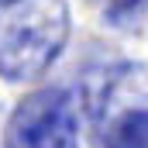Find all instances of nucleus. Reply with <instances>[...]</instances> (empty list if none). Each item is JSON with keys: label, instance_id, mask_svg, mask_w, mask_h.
I'll return each instance as SVG.
<instances>
[{"label": "nucleus", "instance_id": "obj_6", "mask_svg": "<svg viewBox=\"0 0 148 148\" xmlns=\"http://www.w3.org/2000/svg\"><path fill=\"white\" fill-rule=\"evenodd\" d=\"M0 3H10V0H0Z\"/></svg>", "mask_w": 148, "mask_h": 148}, {"label": "nucleus", "instance_id": "obj_3", "mask_svg": "<svg viewBox=\"0 0 148 148\" xmlns=\"http://www.w3.org/2000/svg\"><path fill=\"white\" fill-rule=\"evenodd\" d=\"M83 100L97 127L114 114V107L127 100H148V62H117L90 73V79L83 83Z\"/></svg>", "mask_w": 148, "mask_h": 148}, {"label": "nucleus", "instance_id": "obj_2", "mask_svg": "<svg viewBox=\"0 0 148 148\" xmlns=\"http://www.w3.org/2000/svg\"><path fill=\"white\" fill-rule=\"evenodd\" d=\"M3 148H79V110L69 90L28 93L3 127Z\"/></svg>", "mask_w": 148, "mask_h": 148}, {"label": "nucleus", "instance_id": "obj_7", "mask_svg": "<svg viewBox=\"0 0 148 148\" xmlns=\"http://www.w3.org/2000/svg\"><path fill=\"white\" fill-rule=\"evenodd\" d=\"M0 121H3V110H0Z\"/></svg>", "mask_w": 148, "mask_h": 148}, {"label": "nucleus", "instance_id": "obj_4", "mask_svg": "<svg viewBox=\"0 0 148 148\" xmlns=\"http://www.w3.org/2000/svg\"><path fill=\"white\" fill-rule=\"evenodd\" d=\"M107 148H148V110L131 107L107 127Z\"/></svg>", "mask_w": 148, "mask_h": 148}, {"label": "nucleus", "instance_id": "obj_5", "mask_svg": "<svg viewBox=\"0 0 148 148\" xmlns=\"http://www.w3.org/2000/svg\"><path fill=\"white\" fill-rule=\"evenodd\" d=\"M90 7L110 24V28H138L148 0H90Z\"/></svg>", "mask_w": 148, "mask_h": 148}, {"label": "nucleus", "instance_id": "obj_1", "mask_svg": "<svg viewBox=\"0 0 148 148\" xmlns=\"http://www.w3.org/2000/svg\"><path fill=\"white\" fill-rule=\"evenodd\" d=\"M69 41L66 0H10L0 10V76L10 83L38 79Z\"/></svg>", "mask_w": 148, "mask_h": 148}]
</instances>
